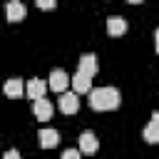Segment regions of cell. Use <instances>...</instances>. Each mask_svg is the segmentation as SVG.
<instances>
[{
	"instance_id": "obj_4",
	"label": "cell",
	"mask_w": 159,
	"mask_h": 159,
	"mask_svg": "<svg viewBox=\"0 0 159 159\" xmlns=\"http://www.w3.org/2000/svg\"><path fill=\"white\" fill-rule=\"evenodd\" d=\"M45 89H47V84H45L42 80H30V82L25 84V94H27L32 102L45 99Z\"/></svg>"
},
{
	"instance_id": "obj_11",
	"label": "cell",
	"mask_w": 159,
	"mask_h": 159,
	"mask_svg": "<svg viewBox=\"0 0 159 159\" xmlns=\"http://www.w3.org/2000/svg\"><path fill=\"white\" fill-rule=\"evenodd\" d=\"M72 87H75V92H77V94H84V92H92V80L77 72V75L72 77Z\"/></svg>"
},
{
	"instance_id": "obj_10",
	"label": "cell",
	"mask_w": 159,
	"mask_h": 159,
	"mask_svg": "<svg viewBox=\"0 0 159 159\" xmlns=\"http://www.w3.org/2000/svg\"><path fill=\"white\" fill-rule=\"evenodd\" d=\"M32 112H35V117H37L40 122H47L55 109H52V104H50L47 99H37V102H32Z\"/></svg>"
},
{
	"instance_id": "obj_14",
	"label": "cell",
	"mask_w": 159,
	"mask_h": 159,
	"mask_svg": "<svg viewBox=\"0 0 159 159\" xmlns=\"http://www.w3.org/2000/svg\"><path fill=\"white\" fill-rule=\"evenodd\" d=\"M62 159H82V152H80V149H67V152L62 154Z\"/></svg>"
},
{
	"instance_id": "obj_2",
	"label": "cell",
	"mask_w": 159,
	"mask_h": 159,
	"mask_svg": "<svg viewBox=\"0 0 159 159\" xmlns=\"http://www.w3.org/2000/svg\"><path fill=\"white\" fill-rule=\"evenodd\" d=\"M70 82H72V80L67 77L65 70H52V72H50V82H47V87L55 89V92H62V94H65V89H67Z\"/></svg>"
},
{
	"instance_id": "obj_3",
	"label": "cell",
	"mask_w": 159,
	"mask_h": 159,
	"mask_svg": "<svg viewBox=\"0 0 159 159\" xmlns=\"http://www.w3.org/2000/svg\"><path fill=\"white\" fill-rule=\"evenodd\" d=\"M77 72L92 80V77H94V72H97V57H94L92 52L82 55V57H80V65H77Z\"/></svg>"
},
{
	"instance_id": "obj_13",
	"label": "cell",
	"mask_w": 159,
	"mask_h": 159,
	"mask_svg": "<svg viewBox=\"0 0 159 159\" xmlns=\"http://www.w3.org/2000/svg\"><path fill=\"white\" fill-rule=\"evenodd\" d=\"M144 139H147L149 144H159V124H157L154 119L144 127Z\"/></svg>"
},
{
	"instance_id": "obj_17",
	"label": "cell",
	"mask_w": 159,
	"mask_h": 159,
	"mask_svg": "<svg viewBox=\"0 0 159 159\" xmlns=\"http://www.w3.org/2000/svg\"><path fill=\"white\" fill-rule=\"evenodd\" d=\"M154 45H157V52H159V27H157V32H154Z\"/></svg>"
},
{
	"instance_id": "obj_5",
	"label": "cell",
	"mask_w": 159,
	"mask_h": 159,
	"mask_svg": "<svg viewBox=\"0 0 159 159\" xmlns=\"http://www.w3.org/2000/svg\"><path fill=\"white\" fill-rule=\"evenodd\" d=\"M80 109V99H77V92H65L60 97V112L65 114H75Z\"/></svg>"
},
{
	"instance_id": "obj_18",
	"label": "cell",
	"mask_w": 159,
	"mask_h": 159,
	"mask_svg": "<svg viewBox=\"0 0 159 159\" xmlns=\"http://www.w3.org/2000/svg\"><path fill=\"white\" fill-rule=\"evenodd\" d=\"M152 119H154V122H157V124H159V109H157V112H154V114H152Z\"/></svg>"
},
{
	"instance_id": "obj_9",
	"label": "cell",
	"mask_w": 159,
	"mask_h": 159,
	"mask_svg": "<svg viewBox=\"0 0 159 159\" xmlns=\"http://www.w3.org/2000/svg\"><path fill=\"white\" fill-rule=\"evenodd\" d=\"M107 32H109V35H114V37L124 35V32H127V20H124V17H119V15L107 17Z\"/></svg>"
},
{
	"instance_id": "obj_1",
	"label": "cell",
	"mask_w": 159,
	"mask_h": 159,
	"mask_svg": "<svg viewBox=\"0 0 159 159\" xmlns=\"http://www.w3.org/2000/svg\"><path fill=\"white\" fill-rule=\"evenodd\" d=\"M122 102L119 92L114 87H99V89H92L89 92V107L97 109V112H109V109H117Z\"/></svg>"
},
{
	"instance_id": "obj_12",
	"label": "cell",
	"mask_w": 159,
	"mask_h": 159,
	"mask_svg": "<svg viewBox=\"0 0 159 159\" xmlns=\"http://www.w3.org/2000/svg\"><path fill=\"white\" fill-rule=\"evenodd\" d=\"M22 92H25V87H22V82H20V80H15V77H12V80H7V82H5V94H7V97H20Z\"/></svg>"
},
{
	"instance_id": "obj_15",
	"label": "cell",
	"mask_w": 159,
	"mask_h": 159,
	"mask_svg": "<svg viewBox=\"0 0 159 159\" xmlns=\"http://www.w3.org/2000/svg\"><path fill=\"white\" fill-rule=\"evenodd\" d=\"M37 7H42V10H52L55 2H52V0H37Z\"/></svg>"
},
{
	"instance_id": "obj_16",
	"label": "cell",
	"mask_w": 159,
	"mask_h": 159,
	"mask_svg": "<svg viewBox=\"0 0 159 159\" xmlns=\"http://www.w3.org/2000/svg\"><path fill=\"white\" fill-rule=\"evenodd\" d=\"M5 159H22V157H20L17 149H10V152H5Z\"/></svg>"
},
{
	"instance_id": "obj_6",
	"label": "cell",
	"mask_w": 159,
	"mask_h": 159,
	"mask_svg": "<svg viewBox=\"0 0 159 159\" xmlns=\"http://www.w3.org/2000/svg\"><path fill=\"white\" fill-rule=\"evenodd\" d=\"M97 147H99V139H97L89 129L80 134V152H82V154H94Z\"/></svg>"
},
{
	"instance_id": "obj_8",
	"label": "cell",
	"mask_w": 159,
	"mask_h": 159,
	"mask_svg": "<svg viewBox=\"0 0 159 159\" xmlns=\"http://www.w3.org/2000/svg\"><path fill=\"white\" fill-rule=\"evenodd\" d=\"M37 139H40V147H42V149H52V147H57V142H60V132H57V129H40Z\"/></svg>"
},
{
	"instance_id": "obj_7",
	"label": "cell",
	"mask_w": 159,
	"mask_h": 159,
	"mask_svg": "<svg viewBox=\"0 0 159 159\" xmlns=\"http://www.w3.org/2000/svg\"><path fill=\"white\" fill-rule=\"evenodd\" d=\"M5 12H7V20H10V22H20V20L25 17L27 7H25L20 0H10V2H7V7H5Z\"/></svg>"
}]
</instances>
